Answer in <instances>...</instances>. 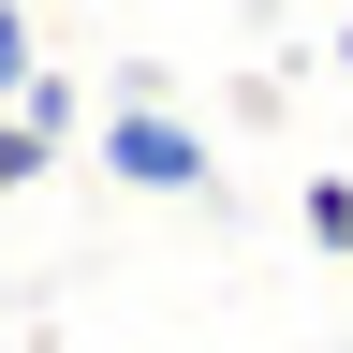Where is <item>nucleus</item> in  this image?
<instances>
[{
  "label": "nucleus",
  "mask_w": 353,
  "mask_h": 353,
  "mask_svg": "<svg viewBox=\"0 0 353 353\" xmlns=\"http://www.w3.org/2000/svg\"><path fill=\"white\" fill-rule=\"evenodd\" d=\"M103 176L148 192V206H206V192H221V148L162 103V88H118V103H103Z\"/></svg>",
  "instance_id": "f257e3e1"
},
{
  "label": "nucleus",
  "mask_w": 353,
  "mask_h": 353,
  "mask_svg": "<svg viewBox=\"0 0 353 353\" xmlns=\"http://www.w3.org/2000/svg\"><path fill=\"white\" fill-rule=\"evenodd\" d=\"M74 74H30L15 103H0V192H30V176H59V148H74Z\"/></svg>",
  "instance_id": "f03ea898"
},
{
  "label": "nucleus",
  "mask_w": 353,
  "mask_h": 353,
  "mask_svg": "<svg viewBox=\"0 0 353 353\" xmlns=\"http://www.w3.org/2000/svg\"><path fill=\"white\" fill-rule=\"evenodd\" d=\"M294 221H309V250H324V265H353V176H309Z\"/></svg>",
  "instance_id": "7ed1b4c3"
},
{
  "label": "nucleus",
  "mask_w": 353,
  "mask_h": 353,
  "mask_svg": "<svg viewBox=\"0 0 353 353\" xmlns=\"http://www.w3.org/2000/svg\"><path fill=\"white\" fill-rule=\"evenodd\" d=\"M30 74H44V44H30V0H0V103H15Z\"/></svg>",
  "instance_id": "20e7f679"
},
{
  "label": "nucleus",
  "mask_w": 353,
  "mask_h": 353,
  "mask_svg": "<svg viewBox=\"0 0 353 353\" xmlns=\"http://www.w3.org/2000/svg\"><path fill=\"white\" fill-rule=\"evenodd\" d=\"M339 74H353V30H339Z\"/></svg>",
  "instance_id": "39448f33"
}]
</instances>
